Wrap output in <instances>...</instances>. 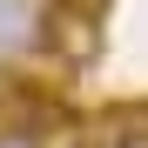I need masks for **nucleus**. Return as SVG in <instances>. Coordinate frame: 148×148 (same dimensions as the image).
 I'll list each match as a JSON object with an SVG mask.
<instances>
[{
    "mask_svg": "<svg viewBox=\"0 0 148 148\" xmlns=\"http://www.w3.org/2000/svg\"><path fill=\"white\" fill-rule=\"evenodd\" d=\"M0 148H34V135H7V141H0Z\"/></svg>",
    "mask_w": 148,
    "mask_h": 148,
    "instance_id": "3",
    "label": "nucleus"
},
{
    "mask_svg": "<svg viewBox=\"0 0 148 148\" xmlns=\"http://www.w3.org/2000/svg\"><path fill=\"white\" fill-rule=\"evenodd\" d=\"M114 148H148V128H128V135H114Z\"/></svg>",
    "mask_w": 148,
    "mask_h": 148,
    "instance_id": "2",
    "label": "nucleus"
},
{
    "mask_svg": "<svg viewBox=\"0 0 148 148\" xmlns=\"http://www.w3.org/2000/svg\"><path fill=\"white\" fill-rule=\"evenodd\" d=\"M40 27H47V34H40V47H54L67 67H81V61L101 54V14L81 7V0H54V7L40 14Z\"/></svg>",
    "mask_w": 148,
    "mask_h": 148,
    "instance_id": "1",
    "label": "nucleus"
}]
</instances>
